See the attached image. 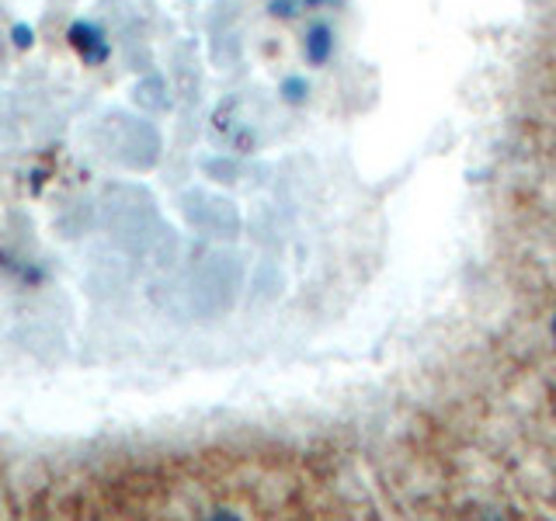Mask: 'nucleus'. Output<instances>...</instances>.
<instances>
[{"label": "nucleus", "mask_w": 556, "mask_h": 521, "mask_svg": "<svg viewBox=\"0 0 556 521\" xmlns=\"http://www.w3.org/2000/svg\"><path fill=\"white\" fill-rule=\"evenodd\" d=\"M553 334H556V323H553Z\"/></svg>", "instance_id": "nucleus-6"}, {"label": "nucleus", "mask_w": 556, "mask_h": 521, "mask_svg": "<svg viewBox=\"0 0 556 521\" xmlns=\"http://www.w3.org/2000/svg\"><path fill=\"white\" fill-rule=\"evenodd\" d=\"M317 4H320V0H275L271 11H275V14H300V11L317 8Z\"/></svg>", "instance_id": "nucleus-3"}, {"label": "nucleus", "mask_w": 556, "mask_h": 521, "mask_svg": "<svg viewBox=\"0 0 556 521\" xmlns=\"http://www.w3.org/2000/svg\"><path fill=\"white\" fill-rule=\"evenodd\" d=\"M208 521H240V518H237L233 511H226V508H223V511H216V514L208 518Z\"/></svg>", "instance_id": "nucleus-5"}, {"label": "nucleus", "mask_w": 556, "mask_h": 521, "mask_svg": "<svg viewBox=\"0 0 556 521\" xmlns=\"http://www.w3.org/2000/svg\"><path fill=\"white\" fill-rule=\"evenodd\" d=\"M11 35H14V46H17V49H28V46L35 42V31H31L28 25H14Z\"/></svg>", "instance_id": "nucleus-4"}, {"label": "nucleus", "mask_w": 556, "mask_h": 521, "mask_svg": "<svg viewBox=\"0 0 556 521\" xmlns=\"http://www.w3.org/2000/svg\"><path fill=\"white\" fill-rule=\"evenodd\" d=\"M70 42H74V49L80 52L87 63H104V60H109V42L101 39V31L94 25L77 22L74 28H70Z\"/></svg>", "instance_id": "nucleus-1"}, {"label": "nucleus", "mask_w": 556, "mask_h": 521, "mask_svg": "<svg viewBox=\"0 0 556 521\" xmlns=\"http://www.w3.org/2000/svg\"><path fill=\"white\" fill-rule=\"evenodd\" d=\"M309 60L313 63H324L327 60V52H330V28H324V25H317L309 31Z\"/></svg>", "instance_id": "nucleus-2"}]
</instances>
